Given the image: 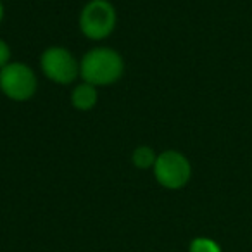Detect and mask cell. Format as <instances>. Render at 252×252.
<instances>
[{
  "label": "cell",
  "mask_w": 252,
  "mask_h": 252,
  "mask_svg": "<svg viewBox=\"0 0 252 252\" xmlns=\"http://www.w3.org/2000/svg\"><path fill=\"white\" fill-rule=\"evenodd\" d=\"M9 59H11V49H9V45L4 40L0 38V69L7 66Z\"/></svg>",
  "instance_id": "9c48e42d"
},
{
  "label": "cell",
  "mask_w": 252,
  "mask_h": 252,
  "mask_svg": "<svg viewBox=\"0 0 252 252\" xmlns=\"http://www.w3.org/2000/svg\"><path fill=\"white\" fill-rule=\"evenodd\" d=\"M116 26V11L107 0H92L80 16V28L85 36L102 40L111 35Z\"/></svg>",
  "instance_id": "7a4b0ae2"
},
{
  "label": "cell",
  "mask_w": 252,
  "mask_h": 252,
  "mask_svg": "<svg viewBox=\"0 0 252 252\" xmlns=\"http://www.w3.org/2000/svg\"><path fill=\"white\" fill-rule=\"evenodd\" d=\"M80 74L85 83L104 87L118 81L123 74V59L116 50L98 47L85 54L80 64Z\"/></svg>",
  "instance_id": "6da1fadb"
},
{
  "label": "cell",
  "mask_w": 252,
  "mask_h": 252,
  "mask_svg": "<svg viewBox=\"0 0 252 252\" xmlns=\"http://www.w3.org/2000/svg\"><path fill=\"white\" fill-rule=\"evenodd\" d=\"M2 18H4V5L0 2V21H2Z\"/></svg>",
  "instance_id": "30bf717a"
},
{
  "label": "cell",
  "mask_w": 252,
  "mask_h": 252,
  "mask_svg": "<svg viewBox=\"0 0 252 252\" xmlns=\"http://www.w3.org/2000/svg\"><path fill=\"white\" fill-rule=\"evenodd\" d=\"M73 105L80 111H90L97 104V88L90 83H81L73 90L71 95Z\"/></svg>",
  "instance_id": "8992f818"
},
{
  "label": "cell",
  "mask_w": 252,
  "mask_h": 252,
  "mask_svg": "<svg viewBox=\"0 0 252 252\" xmlns=\"http://www.w3.org/2000/svg\"><path fill=\"white\" fill-rule=\"evenodd\" d=\"M156 159L158 156L154 154L151 147H138L133 151V156H131V161L137 168L140 169H147V168H154Z\"/></svg>",
  "instance_id": "52a82bcc"
},
{
  "label": "cell",
  "mask_w": 252,
  "mask_h": 252,
  "mask_svg": "<svg viewBox=\"0 0 252 252\" xmlns=\"http://www.w3.org/2000/svg\"><path fill=\"white\" fill-rule=\"evenodd\" d=\"M0 88L12 100H28L35 95L36 76L26 64L9 63L0 69Z\"/></svg>",
  "instance_id": "3957f363"
},
{
  "label": "cell",
  "mask_w": 252,
  "mask_h": 252,
  "mask_svg": "<svg viewBox=\"0 0 252 252\" xmlns=\"http://www.w3.org/2000/svg\"><path fill=\"white\" fill-rule=\"evenodd\" d=\"M190 252H221V247L211 238H193L190 244Z\"/></svg>",
  "instance_id": "ba28073f"
},
{
  "label": "cell",
  "mask_w": 252,
  "mask_h": 252,
  "mask_svg": "<svg viewBox=\"0 0 252 252\" xmlns=\"http://www.w3.org/2000/svg\"><path fill=\"white\" fill-rule=\"evenodd\" d=\"M154 175L166 189H182L189 183L192 168L189 159L176 151H166L158 156L154 164Z\"/></svg>",
  "instance_id": "277c9868"
},
{
  "label": "cell",
  "mask_w": 252,
  "mask_h": 252,
  "mask_svg": "<svg viewBox=\"0 0 252 252\" xmlns=\"http://www.w3.org/2000/svg\"><path fill=\"white\" fill-rule=\"evenodd\" d=\"M42 69L49 80L59 85H67L78 78L80 64L69 50L63 47H50L42 56Z\"/></svg>",
  "instance_id": "5b68a950"
}]
</instances>
